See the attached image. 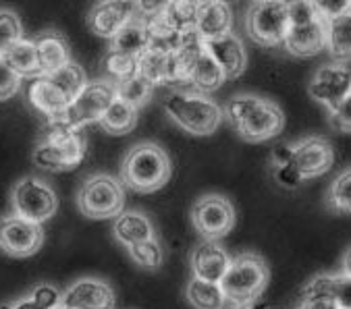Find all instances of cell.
Returning <instances> with one entry per match:
<instances>
[{"mask_svg":"<svg viewBox=\"0 0 351 309\" xmlns=\"http://www.w3.org/2000/svg\"><path fill=\"white\" fill-rule=\"evenodd\" d=\"M235 133L250 141L260 143L276 137L285 127V114L272 100L256 94H237L223 110Z\"/></svg>","mask_w":351,"mask_h":309,"instance_id":"6da1fadb","label":"cell"},{"mask_svg":"<svg viewBox=\"0 0 351 309\" xmlns=\"http://www.w3.org/2000/svg\"><path fill=\"white\" fill-rule=\"evenodd\" d=\"M32 158L44 171H52V173L73 171L86 158L84 129L71 127L62 119L48 121L44 135L38 141Z\"/></svg>","mask_w":351,"mask_h":309,"instance_id":"7a4b0ae2","label":"cell"},{"mask_svg":"<svg viewBox=\"0 0 351 309\" xmlns=\"http://www.w3.org/2000/svg\"><path fill=\"white\" fill-rule=\"evenodd\" d=\"M173 173L169 153L154 141L135 143L121 162V183L137 193H154L162 189Z\"/></svg>","mask_w":351,"mask_h":309,"instance_id":"3957f363","label":"cell"},{"mask_svg":"<svg viewBox=\"0 0 351 309\" xmlns=\"http://www.w3.org/2000/svg\"><path fill=\"white\" fill-rule=\"evenodd\" d=\"M165 112L177 127L199 137L213 135L225 119L223 108L213 98L189 88L171 92L165 100Z\"/></svg>","mask_w":351,"mask_h":309,"instance_id":"277c9868","label":"cell"},{"mask_svg":"<svg viewBox=\"0 0 351 309\" xmlns=\"http://www.w3.org/2000/svg\"><path fill=\"white\" fill-rule=\"evenodd\" d=\"M270 282V270L262 256L247 251L233 258L221 278V291L231 305H247L258 301Z\"/></svg>","mask_w":351,"mask_h":309,"instance_id":"5b68a950","label":"cell"},{"mask_svg":"<svg viewBox=\"0 0 351 309\" xmlns=\"http://www.w3.org/2000/svg\"><path fill=\"white\" fill-rule=\"evenodd\" d=\"M287 32L283 46L289 54L308 58L326 48V21L312 9L308 0H285Z\"/></svg>","mask_w":351,"mask_h":309,"instance_id":"8992f818","label":"cell"},{"mask_svg":"<svg viewBox=\"0 0 351 309\" xmlns=\"http://www.w3.org/2000/svg\"><path fill=\"white\" fill-rule=\"evenodd\" d=\"M77 208L86 218L106 220L114 218L125 208V189L112 175H92L77 191Z\"/></svg>","mask_w":351,"mask_h":309,"instance_id":"52a82bcc","label":"cell"},{"mask_svg":"<svg viewBox=\"0 0 351 309\" xmlns=\"http://www.w3.org/2000/svg\"><path fill=\"white\" fill-rule=\"evenodd\" d=\"M287 21L285 0H254L245 17V29L258 46L276 48L283 46Z\"/></svg>","mask_w":351,"mask_h":309,"instance_id":"ba28073f","label":"cell"},{"mask_svg":"<svg viewBox=\"0 0 351 309\" xmlns=\"http://www.w3.org/2000/svg\"><path fill=\"white\" fill-rule=\"evenodd\" d=\"M58 210V195L46 183L38 177H25L21 179L13 189V212L29 222L42 224L50 220Z\"/></svg>","mask_w":351,"mask_h":309,"instance_id":"9c48e42d","label":"cell"},{"mask_svg":"<svg viewBox=\"0 0 351 309\" xmlns=\"http://www.w3.org/2000/svg\"><path fill=\"white\" fill-rule=\"evenodd\" d=\"M191 224L204 239L219 241L235 226V208L225 195H202L191 208Z\"/></svg>","mask_w":351,"mask_h":309,"instance_id":"30bf717a","label":"cell"},{"mask_svg":"<svg viewBox=\"0 0 351 309\" xmlns=\"http://www.w3.org/2000/svg\"><path fill=\"white\" fill-rule=\"evenodd\" d=\"M114 98V84L112 82H88L84 90L75 96V100L69 104L62 121L71 127L84 129L90 123H98L102 112Z\"/></svg>","mask_w":351,"mask_h":309,"instance_id":"8fae6325","label":"cell"},{"mask_svg":"<svg viewBox=\"0 0 351 309\" xmlns=\"http://www.w3.org/2000/svg\"><path fill=\"white\" fill-rule=\"evenodd\" d=\"M44 243L42 224L29 222L17 214L0 218V251L11 258H29Z\"/></svg>","mask_w":351,"mask_h":309,"instance_id":"7c38bea8","label":"cell"},{"mask_svg":"<svg viewBox=\"0 0 351 309\" xmlns=\"http://www.w3.org/2000/svg\"><path fill=\"white\" fill-rule=\"evenodd\" d=\"M310 96L322 104L326 110L335 108L337 104L349 100L351 96V75H349V62H328L320 66L312 82L308 86Z\"/></svg>","mask_w":351,"mask_h":309,"instance_id":"4fadbf2b","label":"cell"},{"mask_svg":"<svg viewBox=\"0 0 351 309\" xmlns=\"http://www.w3.org/2000/svg\"><path fill=\"white\" fill-rule=\"evenodd\" d=\"M58 305L64 309H114L117 295L106 280L86 276L77 278L60 293Z\"/></svg>","mask_w":351,"mask_h":309,"instance_id":"5bb4252c","label":"cell"},{"mask_svg":"<svg viewBox=\"0 0 351 309\" xmlns=\"http://www.w3.org/2000/svg\"><path fill=\"white\" fill-rule=\"evenodd\" d=\"M335 160L332 145L324 137H306L298 143H293V156H291V166L300 173V177L314 179L324 175Z\"/></svg>","mask_w":351,"mask_h":309,"instance_id":"9a60e30c","label":"cell"},{"mask_svg":"<svg viewBox=\"0 0 351 309\" xmlns=\"http://www.w3.org/2000/svg\"><path fill=\"white\" fill-rule=\"evenodd\" d=\"M27 100L48 121L62 119L69 104H71V98H69L62 92V88L54 79H50L48 75L32 77L29 88H27Z\"/></svg>","mask_w":351,"mask_h":309,"instance_id":"2e32d148","label":"cell"},{"mask_svg":"<svg viewBox=\"0 0 351 309\" xmlns=\"http://www.w3.org/2000/svg\"><path fill=\"white\" fill-rule=\"evenodd\" d=\"M204 48L210 56H213V60L221 66L225 79H237V77H241L243 71L247 69L245 46H243L241 38H237L233 32L225 34L221 38H215V40H206Z\"/></svg>","mask_w":351,"mask_h":309,"instance_id":"e0dca14e","label":"cell"},{"mask_svg":"<svg viewBox=\"0 0 351 309\" xmlns=\"http://www.w3.org/2000/svg\"><path fill=\"white\" fill-rule=\"evenodd\" d=\"M193 32L199 40H215L233 32V11L229 0H199Z\"/></svg>","mask_w":351,"mask_h":309,"instance_id":"ac0fdd59","label":"cell"},{"mask_svg":"<svg viewBox=\"0 0 351 309\" xmlns=\"http://www.w3.org/2000/svg\"><path fill=\"white\" fill-rule=\"evenodd\" d=\"M137 17L131 0H100L88 15V27L100 38H112L129 19Z\"/></svg>","mask_w":351,"mask_h":309,"instance_id":"d6986e66","label":"cell"},{"mask_svg":"<svg viewBox=\"0 0 351 309\" xmlns=\"http://www.w3.org/2000/svg\"><path fill=\"white\" fill-rule=\"evenodd\" d=\"M231 262V256L219 241L204 239L193 247L191 254V274L193 278H202L208 282H221L227 266Z\"/></svg>","mask_w":351,"mask_h":309,"instance_id":"ffe728a7","label":"cell"},{"mask_svg":"<svg viewBox=\"0 0 351 309\" xmlns=\"http://www.w3.org/2000/svg\"><path fill=\"white\" fill-rule=\"evenodd\" d=\"M332 297L343 309H351V280H349V251L345 256V266L339 274H320L312 278L300 293V297Z\"/></svg>","mask_w":351,"mask_h":309,"instance_id":"44dd1931","label":"cell"},{"mask_svg":"<svg viewBox=\"0 0 351 309\" xmlns=\"http://www.w3.org/2000/svg\"><path fill=\"white\" fill-rule=\"evenodd\" d=\"M114 239L129 247L133 243H142L148 239H156V230L152 220L139 210H123L114 216V226H112Z\"/></svg>","mask_w":351,"mask_h":309,"instance_id":"7402d4cb","label":"cell"},{"mask_svg":"<svg viewBox=\"0 0 351 309\" xmlns=\"http://www.w3.org/2000/svg\"><path fill=\"white\" fill-rule=\"evenodd\" d=\"M34 48L38 56V75H50L71 60L69 44L58 32H44L34 38Z\"/></svg>","mask_w":351,"mask_h":309,"instance_id":"603a6c76","label":"cell"},{"mask_svg":"<svg viewBox=\"0 0 351 309\" xmlns=\"http://www.w3.org/2000/svg\"><path fill=\"white\" fill-rule=\"evenodd\" d=\"M135 73L142 75L146 82H150L154 88L175 84V64H173V54L158 52L152 48H146L142 54L137 56V66Z\"/></svg>","mask_w":351,"mask_h":309,"instance_id":"cb8c5ba5","label":"cell"},{"mask_svg":"<svg viewBox=\"0 0 351 309\" xmlns=\"http://www.w3.org/2000/svg\"><path fill=\"white\" fill-rule=\"evenodd\" d=\"M108 40H110L108 50L121 52V54H129V56L137 58L148 46V25H146V19H142V17L129 19Z\"/></svg>","mask_w":351,"mask_h":309,"instance_id":"d4e9b609","label":"cell"},{"mask_svg":"<svg viewBox=\"0 0 351 309\" xmlns=\"http://www.w3.org/2000/svg\"><path fill=\"white\" fill-rule=\"evenodd\" d=\"M98 125L110 135H125V133L133 131L137 125V108H133L131 104H127L114 96L112 102L108 104V108L102 112Z\"/></svg>","mask_w":351,"mask_h":309,"instance_id":"484cf974","label":"cell"},{"mask_svg":"<svg viewBox=\"0 0 351 309\" xmlns=\"http://www.w3.org/2000/svg\"><path fill=\"white\" fill-rule=\"evenodd\" d=\"M326 50L339 62H349L351 54V17L339 15L326 21Z\"/></svg>","mask_w":351,"mask_h":309,"instance_id":"4316f807","label":"cell"},{"mask_svg":"<svg viewBox=\"0 0 351 309\" xmlns=\"http://www.w3.org/2000/svg\"><path fill=\"white\" fill-rule=\"evenodd\" d=\"M195 11H197L195 0H171L169 7L154 19H158L165 27L177 34H189L193 32L195 25Z\"/></svg>","mask_w":351,"mask_h":309,"instance_id":"83f0119b","label":"cell"},{"mask_svg":"<svg viewBox=\"0 0 351 309\" xmlns=\"http://www.w3.org/2000/svg\"><path fill=\"white\" fill-rule=\"evenodd\" d=\"M185 297L195 309H223L227 303L219 282H208L193 276L185 288Z\"/></svg>","mask_w":351,"mask_h":309,"instance_id":"f1b7e54d","label":"cell"},{"mask_svg":"<svg viewBox=\"0 0 351 309\" xmlns=\"http://www.w3.org/2000/svg\"><path fill=\"white\" fill-rule=\"evenodd\" d=\"M3 58L21 77V79H32V77H38V56H36L34 40L21 38L17 44H13L3 54Z\"/></svg>","mask_w":351,"mask_h":309,"instance_id":"f546056e","label":"cell"},{"mask_svg":"<svg viewBox=\"0 0 351 309\" xmlns=\"http://www.w3.org/2000/svg\"><path fill=\"white\" fill-rule=\"evenodd\" d=\"M152 94H154V86L137 73L127 77V79H123V82H119V84H114V96L119 100L131 104L137 110L148 104Z\"/></svg>","mask_w":351,"mask_h":309,"instance_id":"4dcf8cb0","label":"cell"},{"mask_svg":"<svg viewBox=\"0 0 351 309\" xmlns=\"http://www.w3.org/2000/svg\"><path fill=\"white\" fill-rule=\"evenodd\" d=\"M60 303V291L52 284H38L29 295L3 303L0 309H54Z\"/></svg>","mask_w":351,"mask_h":309,"instance_id":"1f68e13d","label":"cell"},{"mask_svg":"<svg viewBox=\"0 0 351 309\" xmlns=\"http://www.w3.org/2000/svg\"><path fill=\"white\" fill-rule=\"evenodd\" d=\"M50 79H54L60 88H62V92L71 98V102L75 100V96L84 90V86L88 84V79H86V73L82 71V66L80 64H75L73 60H69L64 66H60L58 71H54V73H50L48 75Z\"/></svg>","mask_w":351,"mask_h":309,"instance_id":"d6a6232c","label":"cell"},{"mask_svg":"<svg viewBox=\"0 0 351 309\" xmlns=\"http://www.w3.org/2000/svg\"><path fill=\"white\" fill-rule=\"evenodd\" d=\"M129 258L133 260L135 266L146 268V270H158L165 260V251L158 243V239H148L142 243H133L127 247Z\"/></svg>","mask_w":351,"mask_h":309,"instance_id":"836d02e7","label":"cell"},{"mask_svg":"<svg viewBox=\"0 0 351 309\" xmlns=\"http://www.w3.org/2000/svg\"><path fill=\"white\" fill-rule=\"evenodd\" d=\"M328 208L337 214H349L351 210V171L345 169L337 175L328 189Z\"/></svg>","mask_w":351,"mask_h":309,"instance_id":"e575fe53","label":"cell"},{"mask_svg":"<svg viewBox=\"0 0 351 309\" xmlns=\"http://www.w3.org/2000/svg\"><path fill=\"white\" fill-rule=\"evenodd\" d=\"M135 66H137V58L129 56V54L108 50L102 58V69L110 77L112 84H119V82L127 79V77L135 75Z\"/></svg>","mask_w":351,"mask_h":309,"instance_id":"d590c367","label":"cell"},{"mask_svg":"<svg viewBox=\"0 0 351 309\" xmlns=\"http://www.w3.org/2000/svg\"><path fill=\"white\" fill-rule=\"evenodd\" d=\"M23 36V25L17 13L9 9H0V56H3L13 44H17Z\"/></svg>","mask_w":351,"mask_h":309,"instance_id":"8d00e7d4","label":"cell"},{"mask_svg":"<svg viewBox=\"0 0 351 309\" xmlns=\"http://www.w3.org/2000/svg\"><path fill=\"white\" fill-rule=\"evenodd\" d=\"M21 90V77L0 56V102L11 100Z\"/></svg>","mask_w":351,"mask_h":309,"instance_id":"74e56055","label":"cell"},{"mask_svg":"<svg viewBox=\"0 0 351 309\" xmlns=\"http://www.w3.org/2000/svg\"><path fill=\"white\" fill-rule=\"evenodd\" d=\"M308 3L324 21L335 19L339 15H347L351 7V0H308Z\"/></svg>","mask_w":351,"mask_h":309,"instance_id":"f35d334b","label":"cell"},{"mask_svg":"<svg viewBox=\"0 0 351 309\" xmlns=\"http://www.w3.org/2000/svg\"><path fill=\"white\" fill-rule=\"evenodd\" d=\"M328 123L335 131L349 135V131H351V98L328 110Z\"/></svg>","mask_w":351,"mask_h":309,"instance_id":"ab89813d","label":"cell"},{"mask_svg":"<svg viewBox=\"0 0 351 309\" xmlns=\"http://www.w3.org/2000/svg\"><path fill=\"white\" fill-rule=\"evenodd\" d=\"M131 3L135 7V15L148 21V19L160 15L169 7L171 0H131Z\"/></svg>","mask_w":351,"mask_h":309,"instance_id":"60d3db41","label":"cell"},{"mask_svg":"<svg viewBox=\"0 0 351 309\" xmlns=\"http://www.w3.org/2000/svg\"><path fill=\"white\" fill-rule=\"evenodd\" d=\"M274 169V179L280 187H285V189H295L304 183V179L300 177V173L287 164V166H272Z\"/></svg>","mask_w":351,"mask_h":309,"instance_id":"b9f144b4","label":"cell"},{"mask_svg":"<svg viewBox=\"0 0 351 309\" xmlns=\"http://www.w3.org/2000/svg\"><path fill=\"white\" fill-rule=\"evenodd\" d=\"M298 309H343V307H341L339 301L332 299V297L316 295V297H300Z\"/></svg>","mask_w":351,"mask_h":309,"instance_id":"7bdbcfd3","label":"cell"},{"mask_svg":"<svg viewBox=\"0 0 351 309\" xmlns=\"http://www.w3.org/2000/svg\"><path fill=\"white\" fill-rule=\"evenodd\" d=\"M291 156H293V143H278L272 147L270 160L272 166H287L291 164Z\"/></svg>","mask_w":351,"mask_h":309,"instance_id":"ee69618b","label":"cell"},{"mask_svg":"<svg viewBox=\"0 0 351 309\" xmlns=\"http://www.w3.org/2000/svg\"><path fill=\"white\" fill-rule=\"evenodd\" d=\"M231 309H272V305L264 303V301H254V303H247V305H233Z\"/></svg>","mask_w":351,"mask_h":309,"instance_id":"f6af8a7d","label":"cell"},{"mask_svg":"<svg viewBox=\"0 0 351 309\" xmlns=\"http://www.w3.org/2000/svg\"><path fill=\"white\" fill-rule=\"evenodd\" d=\"M54 309H64V307H60V305H58V307H54Z\"/></svg>","mask_w":351,"mask_h":309,"instance_id":"bcb514c9","label":"cell"},{"mask_svg":"<svg viewBox=\"0 0 351 309\" xmlns=\"http://www.w3.org/2000/svg\"><path fill=\"white\" fill-rule=\"evenodd\" d=\"M195 3H199V0H195Z\"/></svg>","mask_w":351,"mask_h":309,"instance_id":"7dc6e473","label":"cell"}]
</instances>
